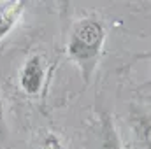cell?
<instances>
[{
  "mask_svg": "<svg viewBox=\"0 0 151 149\" xmlns=\"http://www.w3.org/2000/svg\"><path fill=\"white\" fill-rule=\"evenodd\" d=\"M106 42V25L95 16L77 19L67 39V54L81 72L84 82H90L100 62Z\"/></svg>",
  "mask_w": 151,
  "mask_h": 149,
  "instance_id": "obj_1",
  "label": "cell"
},
{
  "mask_svg": "<svg viewBox=\"0 0 151 149\" xmlns=\"http://www.w3.org/2000/svg\"><path fill=\"white\" fill-rule=\"evenodd\" d=\"M46 82V65L40 54H32L27 58L19 70V88L28 97H37Z\"/></svg>",
  "mask_w": 151,
  "mask_h": 149,
  "instance_id": "obj_2",
  "label": "cell"
},
{
  "mask_svg": "<svg viewBox=\"0 0 151 149\" xmlns=\"http://www.w3.org/2000/svg\"><path fill=\"white\" fill-rule=\"evenodd\" d=\"M91 149H123L119 133L109 116H102L91 140Z\"/></svg>",
  "mask_w": 151,
  "mask_h": 149,
  "instance_id": "obj_3",
  "label": "cell"
},
{
  "mask_svg": "<svg viewBox=\"0 0 151 149\" xmlns=\"http://www.w3.org/2000/svg\"><path fill=\"white\" fill-rule=\"evenodd\" d=\"M27 2L23 0H5L0 2V40L7 37L19 23L25 12Z\"/></svg>",
  "mask_w": 151,
  "mask_h": 149,
  "instance_id": "obj_4",
  "label": "cell"
},
{
  "mask_svg": "<svg viewBox=\"0 0 151 149\" xmlns=\"http://www.w3.org/2000/svg\"><path fill=\"white\" fill-rule=\"evenodd\" d=\"M40 149H62V142H60V139H58L55 133H49V135L42 140Z\"/></svg>",
  "mask_w": 151,
  "mask_h": 149,
  "instance_id": "obj_5",
  "label": "cell"
},
{
  "mask_svg": "<svg viewBox=\"0 0 151 149\" xmlns=\"http://www.w3.org/2000/svg\"><path fill=\"white\" fill-rule=\"evenodd\" d=\"M7 137V123H5V104L0 95V140Z\"/></svg>",
  "mask_w": 151,
  "mask_h": 149,
  "instance_id": "obj_6",
  "label": "cell"
}]
</instances>
